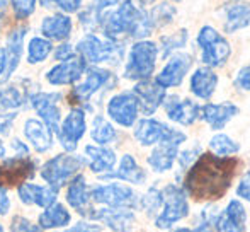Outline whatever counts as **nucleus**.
I'll use <instances>...</instances> for the list:
<instances>
[{"label":"nucleus","mask_w":250,"mask_h":232,"mask_svg":"<svg viewBox=\"0 0 250 232\" xmlns=\"http://www.w3.org/2000/svg\"><path fill=\"white\" fill-rule=\"evenodd\" d=\"M237 161L231 157H216L201 154L184 179L186 195L196 200H214L223 196L233 178Z\"/></svg>","instance_id":"nucleus-1"},{"label":"nucleus","mask_w":250,"mask_h":232,"mask_svg":"<svg viewBox=\"0 0 250 232\" xmlns=\"http://www.w3.org/2000/svg\"><path fill=\"white\" fill-rule=\"evenodd\" d=\"M101 29L107 40L118 41L121 36L146 38L151 34L153 26L148 12L138 5L135 0H123L112 12H102Z\"/></svg>","instance_id":"nucleus-2"},{"label":"nucleus","mask_w":250,"mask_h":232,"mask_svg":"<svg viewBox=\"0 0 250 232\" xmlns=\"http://www.w3.org/2000/svg\"><path fill=\"white\" fill-rule=\"evenodd\" d=\"M162 191V209L155 217L158 229H170L189 215V202L184 188L179 185H167Z\"/></svg>","instance_id":"nucleus-3"},{"label":"nucleus","mask_w":250,"mask_h":232,"mask_svg":"<svg viewBox=\"0 0 250 232\" xmlns=\"http://www.w3.org/2000/svg\"><path fill=\"white\" fill-rule=\"evenodd\" d=\"M158 46L157 43L148 40H140L131 46L128 55V62L125 67V77L129 80H146L151 77L157 65Z\"/></svg>","instance_id":"nucleus-4"},{"label":"nucleus","mask_w":250,"mask_h":232,"mask_svg":"<svg viewBox=\"0 0 250 232\" xmlns=\"http://www.w3.org/2000/svg\"><path fill=\"white\" fill-rule=\"evenodd\" d=\"M198 46L201 50V60L208 69H216V67L225 65L231 55V46L227 38L221 36L211 26H203L199 29Z\"/></svg>","instance_id":"nucleus-5"},{"label":"nucleus","mask_w":250,"mask_h":232,"mask_svg":"<svg viewBox=\"0 0 250 232\" xmlns=\"http://www.w3.org/2000/svg\"><path fill=\"white\" fill-rule=\"evenodd\" d=\"M135 139L143 147L158 145V143H175V145H181V143H184L188 140L182 132L172 128V126H167L165 123L153 118H143L136 123Z\"/></svg>","instance_id":"nucleus-6"},{"label":"nucleus","mask_w":250,"mask_h":232,"mask_svg":"<svg viewBox=\"0 0 250 232\" xmlns=\"http://www.w3.org/2000/svg\"><path fill=\"white\" fill-rule=\"evenodd\" d=\"M85 161L73 154H58L41 167V178L51 186L53 189L58 191L70 178H73L80 171Z\"/></svg>","instance_id":"nucleus-7"},{"label":"nucleus","mask_w":250,"mask_h":232,"mask_svg":"<svg viewBox=\"0 0 250 232\" xmlns=\"http://www.w3.org/2000/svg\"><path fill=\"white\" fill-rule=\"evenodd\" d=\"M90 198L99 205L107 209H136L140 203L136 193L129 186L121 183H109V185H97L89 189Z\"/></svg>","instance_id":"nucleus-8"},{"label":"nucleus","mask_w":250,"mask_h":232,"mask_svg":"<svg viewBox=\"0 0 250 232\" xmlns=\"http://www.w3.org/2000/svg\"><path fill=\"white\" fill-rule=\"evenodd\" d=\"M77 55L85 60V63L116 62L121 58V43L112 40H102L96 34H87L77 45Z\"/></svg>","instance_id":"nucleus-9"},{"label":"nucleus","mask_w":250,"mask_h":232,"mask_svg":"<svg viewBox=\"0 0 250 232\" xmlns=\"http://www.w3.org/2000/svg\"><path fill=\"white\" fill-rule=\"evenodd\" d=\"M138 101L133 93H119L112 96L107 103V115L119 126L129 128L138 118Z\"/></svg>","instance_id":"nucleus-10"},{"label":"nucleus","mask_w":250,"mask_h":232,"mask_svg":"<svg viewBox=\"0 0 250 232\" xmlns=\"http://www.w3.org/2000/svg\"><path fill=\"white\" fill-rule=\"evenodd\" d=\"M192 58L188 53H174L168 62L165 63L164 69L158 72L155 77V82L162 87V89H168V87H177L182 84L184 77L191 70Z\"/></svg>","instance_id":"nucleus-11"},{"label":"nucleus","mask_w":250,"mask_h":232,"mask_svg":"<svg viewBox=\"0 0 250 232\" xmlns=\"http://www.w3.org/2000/svg\"><path fill=\"white\" fill-rule=\"evenodd\" d=\"M87 128V121H85V111L75 108L72 110L66 118L63 119V123L58 128V139L60 143L65 147L68 152H73L77 149V143L79 140L83 137Z\"/></svg>","instance_id":"nucleus-12"},{"label":"nucleus","mask_w":250,"mask_h":232,"mask_svg":"<svg viewBox=\"0 0 250 232\" xmlns=\"http://www.w3.org/2000/svg\"><path fill=\"white\" fill-rule=\"evenodd\" d=\"M92 220L104 222L112 232H136V217L126 209H96L87 212Z\"/></svg>","instance_id":"nucleus-13"},{"label":"nucleus","mask_w":250,"mask_h":232,"mask_svg":"<svg viewBox=\"0 0 250 232\" xmlns=\"http://www.w3.org/2000/svg\"><path fill=\"white\" fill-rule=\"evenodd\" d=\"M85 69V60L79 57V55H75L70 60H65V62L51 67L46 72V80L51 86H68V84L77 82L83 75Z\"/></svg>","instance_id":"nucleus-14"},{"label":"nucleus","mask_w":250,"mask_h":232,"mask_svg":"<svg viewBox=\"0 0 250 232\" xmlns=\"http://www.w3.org/2000/svg\"><path fill=\"white\" fill-rule=\"evenodd\" d=\"M60 97L62 96L56 93H34L29 96L31 106L43 118V123L51 130V133H58L60 128V108L56 106Z\"/></svg>","instance_id":"nucleus-15"},{"label":"nucleus","mask_w":250,"mask_h":232,"mask_svg":"<svg viewBox=\"0 0 250 232\" xmlns=\"http://www.w3.org/2000/svg\"><path fill=\"white\" fill-rule=\"evenodd\" d=\"M136 101H138V108L143 115H153L158 108L164 104L165 97V89H162L155 80H140L133 89Z\"/></svg>","instance_id":"nucleus-16"},{"label":"nucleus","mask_w":250,"mask_h":232,"mask_svg":"<svg viewBox=\"0 0 250 232\" xmlns=\"http://www.w3.org/2000/svg\"><path fill=\"white\" fill-rule=\"evenodd\" d=\"M164 106L168 119L182 126H191L199 118L201 106L196 104L192 99H181L177 96H168L165 97Z\"/></svg>","instance_id":"nucleus-17"},{"label":"nucleus","mask_w":250,"mask_h":232,"mask_svg":"<svg viewBox=\"0 0 250 232\" xmlns=\"http://www.w3.org/2000/svg\"><path fill=\"white\" fill-rule=\"evenodd\" d=\"M245 222H247L245 207L238 200H231L223 212L216 213L213 227L216 232H245Z\"/></svg>","instance_id":"nucleus-18"},{"label":"nucleus","mask_w":250,"mask_h":232,"mask_svg":"<svg viewBox=\"0 0 250 232\" xmlns=\"http://www.w3.org/2000/svg\"><path fill=\"white\" fill-rule=\"evenodd\" d=\"M238 113H240L238 106L230 103V101H227V103H209V104L201 106L199 118L204 119L213 130H221Z\"/></svg>","instance_id":"nucleus-19"},{"label":"nucleus","mask_w":250,"mask_h":232,"mask_svg":"<svg viewBox=\"0 0 250 232\" xmlns=\"http://www.w3.org/2000/svg\"><path fill=\"white\" fill-rule=\"evenodd\" d=\"M112 73L105 69H99V67H92V69L87 70V75L83 79V82H80L79 86H75L73 89V97L80 103L83 101H89L94 94L99 89L105 86L107 82H111Z\"/></svg>","instance_id":"nucleus-20"},{"label":"nucleus","mask_w":250,"mask_h":232,"mask_svg":"<svg viewBox=\"0 0 250 232\" xmlns=\"http://www.w3.org/2000/svg\"><path fill=\"white\" fill-rule=\"evenodd\" d=\"M56 189L51 186H41L36 183H22L17 188L21 202L26 205H38L41 209H48L50 205L56 202Z\"/></svg>","instance_id":"nucleus-21"},{"label":"nucleus","mask_w":250,"mask_h":232,"mask_svg":"<svg viewBox=\"0 0 250 232\" xmlns=\"http://www.w3.org/2000/svg\"><path fill=\"white\" fill-rule=\"evenodd\" d=\"M27 27L26 26H19L9 34L7 38V46L3 48L5 50V58H7V65H5V73H3L2 79L9 80L10 75L16 72L17 65L21 62V57H22V50H24V38H26Z\"/></svg>","instance_id":"nucleus-22"},{"label":"nucleus","mask_w":250,"mask_h":232,"mask_svg":"<svg viewBox=\"0 0 250 232\" xmlns=\"http://www.w3.org/2000/svg\"><path fill=\"white\" fill-rule=\"evenodd\" d=\"M85 159L90 171L96 174H109L112 173L116 166V154L114 150L102 145H87L85 147Z\"/></svg>","instance_id":"nucleus-23"},{"label":"nucleus","mask_w":250,"mask_h":232,"mask_svg":"<svg viewBox=\"0 0 250 232\" xmlns=\"http://www.w3.org/2000/svg\"><path fill=\"white\" fill-rule=\"evenodd\" d=\"M104 179H121V181H128L131 185H143L146 181V173L131 154H125L119 161V166L112 173L102 176Z\"/></svg>","instance_id":"nucleus-24"},{"label":"nucleus","mask_w":250,"mask_h":232,"mask_svg":"<svg viewBox=\"0 0 250 232\" xmlns=\"http://www.w3.org/2000/svg\"><path fill=\"white\" fill-rule=\"evenodd\" d=\"M177 156H179V145L175 143H158L151 154L146 159L148 166L155 173L162 174V173H167L174 167L175 161H177Z\"/></svg>","instance_id":"nucleus-25"},{"label":"nucleus","mask_w":250,"mask_h":232,"mask_svg":"<svg viewBox=\"0 0 250 232\" xmlns=\"http://www.w3.org/2000/svg\"><path fill=\"white\" fill-rule=\"evenodd\" d=\"M41 33L50 40L65 41L72 34V19L65 14H53L41 21Z\"/></svg>","instance_id":"nucleus-26"},{"label":"nucleus","mask_w":250,"mask_h":232,"mask_svg":"<svg viewBox=\"0 0 250 232\" xmlns=\"http://www.w3.org/2000/svg\"><path fill=\"white\" fill-rule=\"evenodd\" d=\"M218 87V75L213 69L199 67L191 75V93L199 99H209Z\"/></svg>","instance_id":"nucleus-27"},{"label":"nucleus","mask_w":250,"mask_h":232,"mask_svg":"<svg viewBox=\"0 0 250 232\" xmlns=\"http://www.w3.org/2000/svg\"><path fill=\"white\" fill-rule=\"evenodd\" d=\"M24 135L38 152H46L53 145L51 130L40 119L29 118L24 123Z\"/></svg>","instance_id":"nucleus-28"},{"label":"nucleus","mask_w":250,"mask_h":232,"mask_svg":"<svg viewBox=\"0 0 250 232\" xmlns=\"http://www.w3.org/2000/svg\"><path fill=\"white\" fill-rule=\"evenodd\" d=\"M223 27L227 33H237L250 24V3L235 2L225 7Z\"/></svg>","instance_id":"nucleus-29"},{"label":"nucleus","mask_w":250,"mask_h":232,"mask_svg":"<svg viewBox=\"0 0 250 232\" xmlns=\"http://www.w3.org/2000/svg\"><path fill=\"white\" fill-rule=\"evenodd\" d=\"M72 220L70 212L62 203H53L40 215V227L41 229H60L66 227Z\"/></svg>","instance_id":"nucleus-30"},{"label":"nucleus","mask_w":250,"mask_h":232,"mask_svg":"<svg viewBox=\"0 0 250 232\" xmlns=\"http://www.w3.org/2000/svg\"><path fill=\"white\" fill-rule=\"evenodd\" d=\"M90 200L89 195V186H87V181L82 174L73 176V179L70 181V186L66 189V202L70 203V207L73 209L82 210L83 207H87Z\"/></svg>","instance_id":"nucleus-31"},{"label":"nucleus","mask_w":250,"mask_h":232,"mask_svg":"<svg viewBox=\"0 0 250 232\" xmlns=\"http://www.w3.org/2000/svg\"><path fill=\"white\" fill-rule=\"evenodd\" d=\"M90 137L97 145H107V143L114 142L118 132L116 128L104 118V116H96L92 121V130H90Z\"/></svg>","instance_id":"nucleus-32"},{"label":"nucleus","mask_w":250,"mask_h":232,"mask_svg":"<svg viewBox=\"0 0 250 232\" xmlns=\"http://www.w3.org/2000/svg\"><path fill=\"white\" fill-rule=\"evenodd\" d=\"M209 150L216 157H231L240 150V145L231 137L225 133H218L209 140Z\"/></svg>","instance_id":"nucleus-33"},{"label":"nucleus","mask_w":250,"mask_h":232,"mask_svg":"<svg viewBox=\"0 0 250 232\" xmlns=\"http://www.w3.org/2000/svg\"><path fill=\"white\" fill-rule=\"evenodd\" d=\"M51 50H53V45L46 38H40V36L31 38L29 45H27V62L31 65L44 62V60L50 57Z\"/></svg>","instance_id":"nucleus-34"},{"label":"nucleus","mask_w":250,"mask_h":232,"mask_svg":"<svg viewBox=\"0 0 250 232\" xmlns=\"http://www.w3.org/2000/svg\"><path fill=\"white\" fill-rule=\"evenodd\" d=\"M26 101L24 93L16 86L3 87L0 91V111H14L19 110Z\"/></svg>","instance_id":"nucleus-35"},{"label":"nucleus","mask_w":250,"mask_h":232,"mask_svg":"<svg viewBox=\"0 0 250 232\" xmlns=\"http://www.w3.org/2000/svg\"><path fill=\"white\" fill-rule=\"evenodd\" d=\"M188 43V29H179L177 33L168 34V36H164L160 40V50H162V57H170L174 55L177 50L186 46Z\"/></svg>","instance_id":"nucleus-36"},{"label":"nucleus","mask_w":250,"mask_h":232,"mask_svg":"<svg viewBox=\"0 0 250 232\" xmlns=\"http://www.w3.org/2000/svg\"><path fill=\"white\" fill-rule=\"evenodd\" d=\"M174 16H175V9L167 2L158 3V5L153 7V9H151V12L148 14L150 23H151V26H153V27L167 26L168 23H172Z\"/></svg>","instance_id":"nucleus-37"},{"label":"nucleus","mask_w":250,"mask_h":232,"mask_svg":"<svg viewBox=\"0 0 250 232\" xmlns=\"http://www.w3.org/2000/svg\"><path fill=\"white\" fill-rule=\"evenodd\" d=\"M142 207L146 213L151 215H158V210L162 209V191L157 188H150L148 191L143 195Z\"/></svg>","instance_id":"nucleus-38"},{"label":"nucleus","mask_w":250,"mask_h":232,"mask_svg":"<svg viewBox=\"0 0 250 232\" xmlns=\"http://www.w3.org/2000/svg\"><path fill=\"white\" fill-rule=\"evenodd\" d=\"M102 12H104V10H99L96 5L87 7V9H83V12L80 14V23H82V26H85L87 29H96V27L101 26Z\"/></svg>","instance_id":"nucleus-39"},{"label":"nucleus","mask_w":250,"mask_h":232,"mask_svg":"<svg viewBox=\"0 0 250 232\" xmlns=\"http://www.w3.org/2000/svg\"><path fill=\"white\" fill-rule=\"evenodd\" d=\"M36 2L38 0H10L14 16L17 19H27L36 9Z\"/></svg>","instance_id":"nucleus-40"},{"label":"nucleus","mask_w":250,"mask_h":232,"mask_svg":"<svg viewBox=\"0 0 250 232\" xmlns=\"http://www.w3.org/2000/svg\"><path fill=\"white\" fill-rule=\"evenodd\" d=\"M201 157V147H191V149H186L182 152H179L177 159L181 164L182 171H189L192 167V164L196 162Z\"/></svg>","instance_id":"nucleus-41"},{"label":"nucleus","mask_w":250,"mask_h":232,"mask_svg":"<svg viewBox=\"0 0 250 232\" xmlns=\"http://www.w3.org/2000/svg\"><path fill=\"white\" fill-rule=\"evenodd\" d=\"M214 219H216V212L214 210H203L199 224L194 229H191V232H213Z\"/></svg>","instance_id":"nucleus-42"},{"label":"nucleus","mask_w":250,"mask_h":232,"mask_svg":"<svg viewBox=\"0 0 250 232\" xmlns=\"http://www.w3.org/2000/svg\"><path fill=\"white\" fill-rule=\"evenodd\" d=\"M10 232H41V227L26 217H14L10 222Z\"/></svg>","instance_id":"nucleus-43"},{"label":"nucleus","mask_w":250,"mask_h":232,"mask_svg":"<svg viewBox=\"0 0 250 232\" xmlns=\"http://www.w3.org/2000/svg\"><path fill=\"white\" fill-rule=\"evenodd\" d=\"M233 84L240 91H250V65H245L238 70L237 75H235Z\"/></svg>","instance_id":"nucleus-44"},{"label":"nucleus","mask_w":250,"mask_h":232,"mask_svg":"<svg viewBox=\"0 0 250 232\" xmlns=\"http://www.w3.org/2000/svg\"><path fill=\"white\" fill-rule=\"evenodd\" d=\"M237 195L245 202H250V173H247L240 179L237 186Z\"/></svg>","instance_id":"nucleus-45"},{"label":"nucleus","mask_w":250,"mask_h":232,"mask_svg":"<svg viewBox=\"0 0 250 232\" xmlns=\"http://www.w3.org/2000/svg\"><path fill=\"white\" fill-rule=\"evenodd\" d=\"M72 57H75V50H73V46H72V45H68V43L60 45V46L55 50V58L56 60H62V62H65V60H70Z\"/></svg>","instance_id":"nucleus-46"},{"label":"nucleus","mask_w":250,"mask_h":232,"mask_svg":"<svg viewBox=\"0 0 250 232\" xmlns=\"http://www.w3.org/2000/svg\"><path fill=\"white\" fill-rule=\"evenodd\" d=\"M62 232H101V226L92 222H77L75 226H72L70 229Z\"/></svg>","instance_id":"nucleus-47"},{"label":"nucleus","mask_w":250,"mask_h":232,"mask_svg":"<svg viewBox=\"0 0 250 232\" xmlns=\"http://www.w3.org/2000/svg\"><path fill=\"white\" fill-rule=\"evenodd\" d=\"M16 119V113H2L0 116V133L7 135L12 130V123Z\"/></svg>","instance_id":"nucleus-48"},{"label":"nucleus","mask_w":250,"mask_h":232,"mask_svg":"<svg viewBox=\"0 0 250 232\" xmlns=\"http://www.w3.org/2000/svg\"><path fill=\"white\" fill-rule=\"evenodd\" d=\"M56 5L63 10V12H77L82 5V0H56Z\"/></svg>","instance_id":"nucleus-49"},{"label":"nucleus","mask_w":250,"mask_h":232,"mask_svg":"<svg viewBox=\"0 0 250 232\" xmlns=\"http://www.w3.org/2000/svg\"><path fill=\"white\" fill-rule=\"evenodd\" d=\"M9 209H10V198L7 195V189L0 185V217L5 215L9 212Z\"/></svg>","instance_id":"nucleus-50"},{"label":"nucleus","mask_w":250,"mask_h":232,"mask_svg":"<svg viewBox=\"0 0 250 232\" xmlns=\"http://www.w3.org/2000/svg\"><path fill=\"white\" fill-rule=\"evenodd\" d=\"M12 149H14V152H16V157H21V159H24V157L29 156V147L17 139L12 140Z\"/></svg>","instance_id":"nucleus-51"},{"label":"nucleus","mask_w":250,"mask_h":232,"mask_svg":"<svg viewBox=\"0 0 250 232\" xmlns=\"http://www.w3.org/2000/svg\"><path fill=\"white\" fill-rule=\"evenodd\" d=\"M118 2L119 0H94V5H96L99 10H104V9H107V7L116 5Z\"/></svg>","instance_id":"nucleus-52"},{"label":"nucleus","mask_w":250,"mask_h":232,"mask_svg":"<svg viewBox=\"0 0 250 232\" xmlns=\"http://www.w3.org/2000/svg\"><path fill=\"white\" fill-rule=\"evenodd\" d=\"M5 65H7L5 50H3V48H0V77H3V73H5Z\"/></svg>","instance_id":"nucleus-53"},{"label":"nucleus","mask_w":250,"mask_h":232,"mask_svg":"<svg viewBox=\"0 0 250 232\" xmlns=\"http://www.w3.org/2000/svg\"><path fill=\"white\" fill-rule=\"evenodd\" d=\"M41 5L48 7V9H50V7H55L56 5V0H41Z\"/></svg>","instance_id":"nucleus-54"},{"label":"nucleus","mask_w":250,"mask_h":232,"mask_svg":"<svg viewBox=\"0 0 250 232\" xmlns=\"http://www.w3.org/2000/svg\"><path fill=\"white\" fill-rule=\"evenodd\" d=\"M5 157V145H3V142L0 140V159H3Z\"/></svg>","instance_id":"nucleus-55"},{"label":"nucleus","mask_w":250,"mask_h":232,"mask_svg":"<svg viewBox=\"0 0 250 232\" xmlns=\"http://www.w3.org/2000/svg\"><path fill=\"white\" fill-rule=\"evenodd\" d=\"M172 232H191V229H188V227H181V229H175Z\"/></svg>","instance_id":"nucleus-56"},{"label":"nucleus","mask_w":250,"mask_h":232,"mask_svg":"<svg viewBox=\"0 0 250 232\" xmlns=\"http://www.w3.org/2000/svg\"><path fill=\"white\" fill-rule=\"evenodd\" d=\"M3 5H5V0H0V9H3Z\"/></svg>","instance_id":"nucleus-57"},{"label":"nucleus","mask_w":250,"mask_h":232,"mask_svg":"<svg viewBox=\"0 0 250 232\" xmlns=\"http://www.w3.org/2000/svg\"><path fill=\"white\" fill-rule=\"evenodd\" d=\"M0 232H3V227L2 226H0Z\"/></svg>","instance_id":"nucleus-58"},{"label":"nucleus","mask_w":250,"mask_h":232,"mask_svg":"<svg viewBox=\"0 0 250 232\" xmlns=\"http://www.w3.org/2000/svg\"><path fill=\"white\" fill-rule=\"evenodd\" d=\"M143 2H151V0H143Z\"/></svg>","instance_id":"nucleus-59"},{"label":"nucleus","mask_w":250,"mask_h":232,"mask_svg":"<svg viewBox=\"0 0 250 232\" xmlns=\"http://www.w3.org/2000/svg\"><path fill=\"white\" fill-rule=\"evenodd\" d=\"M174 2H179V0H174Z\"/></svg>","instance_id":"nucleus-60"},{"label":"nucleus","mask_w":250,"mask_h":232,"mask_svg":"<svg viewBox=\"0 0 250 232\" xmlns=\"http://www.w3.org/2000/svg\"><path fill=\"white\" fill-rule=\"evenodd\" d=\"M238 2H240V0H238Z\"/></svg>","instance_id":"nucleus-61"},{"label":"nucleus","mask_w":250,"mask_h":232,"mask_svg":"<svg viewBox=\"0 0 250 232\" xmlns=\"http://www.w3.org/2000/svg\"><path fill=\"white\" fill-rule=\"evenodd\" d=\"M249 173H250V171H249Z\"/></svg>","instance_id":"nucleus-62"}]
</instances>
